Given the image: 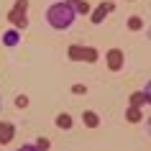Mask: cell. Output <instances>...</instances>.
Returning a JSON list of instances; mask_svg holds the SVG:
<instances>
[{"mask_svg": "<svg viewBox=\"0 0 151 151\" xmlns=\"http://www.w3.org/2000/svg\"><path fill=\"white\" fill-rule=\"evenodd\" d=\"M74 8H72L69 3H64V0H56V3H51L46 8V23L51 26V28H56V31H67V28H72V23H74Z\"/></svg>", "mask_w": 151, "mask_h": 151, "instance_id": "cell-1", "label": "cell"}, {"mask_svg": "<svg viewBox=\"0 0 151 151\" xmlns=\"http://www.w3.org/2000/svg\"><path fill=\"white\" fill-rule=\"evenodd\" d=\"M8 21L18 31H26L28 28V0H16L13 3V8L8 10Z\"/></svg>", "mask_w": 151, "mask_h": 151, "instance_id": "cell-2", "label": "cell"}, {"mask_svg": "<svg viewBox=\"0 0 151 151\" xmlns=\"http://www.w3.org/2000/svg\"><path fill=\"white\" fill-rule=\"evenodd\" d=\"M105 64H108V69L110 72H120L123 69V64H126V51L118 46H113L105 51Z\"/></svg>", "mask_w": 151, "mask_h": 151, "instance_id": "cell-3", "label": "cell"}, {"mask_svg": "<svg viewBox=\"0 0 151 151\" xmlns=\"http://www.w3.org/2000/svg\"><path fill=\"white\" fill-rule=\"evenodd\" d=\"M113 10H115V3H113V0H108V3H100L95 10H90V21H92L95 26H97V23H103L105 16H110Z\"/></svg>", "mask_w": 151, "mask_h": 151, "instance_id": "cell-4", "label": "cell"}, {"mask_svg": "<svg viewBox=\"0 0 151 151\" xmlns=\"http://www.w3.org/2000/svg\"><path fill=\"white\" fill-rule=\"evenodd\" d=\"M13 136H16V126L0 120V143H10V141H13Z\"/></svg>", "mask_w": 151, "mask_h": 151, "instance_id": "cell-5", "label": "cell"}, {"mask_svg": "<svg viewBox=\"0 0 151 151\" xmlns=\"http://www.w3.org/2000/svg\"><path fill=\"white\" fill-rule=\"evenodd\" d=\"M18 41H21V31L18 28H8V31H3V44L5 46H18Z\"/></svg>", "mask_w": 151, "mask_h": 151, "instance_id": "cell-6", "label": "cell"}, {"mask_svg": "<svg viewBox=\"0 0 151 151\" xmlns=\"http://www.w3.org/2000/svg\"><path fill=\"white\" fill-rule=\"evenodd\" d=\"M82 123L87 128H97L100 126V115H97L95 110H82Z\"/></svg>", "mask_w": 151, "mask_h": 151, "instance_id": "cell-7", "label": "cell"}, {"mask_svg": "<svg viewBox=\"0 0 151 151\" xmlns=\"http://www.w3.org/2000/svg\"><path fill=\"white\" fill-rule=\"evenodd\" d=\"M82 54H85V44H69L67 56H69L72 62H82Z\"/></svg>", "mask_w": 151, "mask_h": 151, "instance_id": "cell-8", "label": "cell"}, {"mask_svg": "<svg viewBox=\"0 0 151 151\" xmlns=\"http://www.w3.org/2000/svg\"><path fill=\"white\" fill-rule=\"evenodd\" d=\"M54 126H56V128H62V131H69L74 123H72V115H69V113H59V115L54 118Z\"/></svg>", "mask_w": 151, "mask_h": 151, "instance_id": "cell-9", "label": "cell"}, {"mask_svg": "<svg viewBox=\"0 0 151 151\" xmlns=\"http://www.w3.org/2000/svg\"><path fill=\"white\" fill-rule=\"evenodd\" d=\"M126 120H128V123H141V120H143V110H141V108L128 105V108H126Z\"/></svg>", "mask_w": 151, "mask_h": 151, "instance_id": "cell-10", "label": "cell"}, {"mask_svg": "<svg viewBox=\"0 0 151 151\" xmlns=\"http://www.w3.org/2000/svg\"><path fill=\"white\" fill-rule=\"evenodd\" d=\"M82 62H87V64H95V62H100V51H97L95 46H85V54H82Z\"/></svg>", "mask_w": 151, "mask_h": 151, "instance_id": "cell-11", "label": "cell"}, {"mask_svg": "<svg viewBox=\"0 0 151 151\" xmlns=\"http://www.w3.org/2000/svg\"><path fill=\"white\" fill-rule=\"evenodd\" d=\"M128 103L133 105V108H143V105H149V103H146V95H143L141 90H136V92H131V97H128Z\"/></svg>", "mask_w": 151, "mask_h": 151, "instance_id": "cell-12", "label": "cell"}, {"mask_svg": "<svg viewBox=\"0 0 151 151\" xmlns=\"http://www.w3.org/2000/svg\"><path fill=\"white\" fill-rule=\"evenodd\" d=\"M72 8H74V16H90V10H92L87 0H77Z\"/></svg>", "mask_w": 151, "mask_h": 151, "instance_id": "cell-13", "label": "cell"}, {"mask_svg": "<svg viewBox=\"0 0 151 151\" xmlns=\"http://www.w3.org/2000/svg\"><path fill=\"white\" fill-rule=\"evenodd\" d=\"M126 26L131 28V31H141V28H143V18H141V16H131V18L126 21Z\"/></svg>", "mask_w": 151, "mask_h": 151, "instance_id": "cell-14", "label": "cell"}, {"mask_svg": "<svg viewBox=\"0 0 151 151\" xmlns=\"http://www.w3.org/2000/svg\"><path fill=\"white\" fill-rule=\"evenodd\" d=\"M33 143H36V149H39V151H49V149H51V141H49L46 136H39Z\"/></svg>", "mask_w": 151, "mask_h": 151, "instance_id": "cell-15", "label": "cell"}, {"mask_svg": "<svg viewBox=\"0 0 151 151\" xmlns=\"http://www.w3.org/2000/svg\"><path fill=\"white\" fill-rule=\"evenodd\" d=\"M16 108L18 110H26V108H28V97L26 95H16Z\"/></svg>", "mask_w": 151, "mask_h": 151, "instance_id": "cell-16", "label": "cell"}, {"mask_svg": "<svg viewBox=\"0 0 151 151\" xmlns=\"http://www.w3.org/2000/svg\"><path fill=\"white\" fill-rule=\"evenodd\" d=\"M72 92L74 95H87V85H80L77 82V85H72Z\"/></svg>", "mask_w": 151, "mask_h": 151, "instance_id": "cell-17", "label": "cell"}, {"mask_svg": "<svg viewBox=\"0 0 151 151\" xmlns=\"http://www.w3.org/2000/svg\"><path fill=\"white\" fill-rule=\"evenodd\" d=\"M141 92H143V95H146V103L151 105V80L146 82V85H143V90H141Z\"/></svg>", "mask_w": 151, "mask_h": 151, "instance_id": "cell-18", "label": "cell"}, {"mask_svg": "<svg viewBox=\"0 0 151 151\" xmlns=\"http://www.w3.org/2000/svg\"><path fill=\"white\" fill-rule=\"evenodd\" d=\"M16 151H39V149H36V143H23V146H18Z\"/></svg>", "mask_w": 151, "mask_h": 151, "instance_id": "cell-19", "label": "cell"}, {"mask_svg": "<svg viewBox=\"0 0 151 151\" xmlns=\"http://www.w3.org/2000/svg\"><path fill=\"white\" fill-rule=\"evenodd\" d=\"M146 133L151 136V115H149V118H146Z\"/></svg>", "mask_w": 151, "mask_h": 151, "instance_id": "cell-20", "label": "cell"}, {"mask_svg": "<svg viewBox=\"0 0 151 151\" xmlns=\"http://www.w3.org/2000/svg\"><path fill=\"white\" fill-rule=\"evenodd\" d=\"M64 3H69V5H74V3H77V0H64Z\"/></svg>", "mask_w": 151, "mask_h": 151, "instance_id": "cell-21", "label": "cell"}, {"mask_svg": "<svg viewBox=\"0 0 151 151\" xmlns=\"http://www.w3.org/2000/svg\"><path fill=\"white\" fill-rule=\"evenodd\" d=\"M149 39H151V26H149Z\"/></svg>", "mask_w": 151, "mask_h": 151, "instance_id": "cell-22", "label": "cell"}, {"mask_svg": "<svg viewBox=\"0 0 151 151\" xmlns=\"http://www.w3.org/2000/svg\"><path fill=\"white\" fill-rule=\"evenodd\" d=\"M0 108H3V100H0Z\"/></svg>", "mask_w": 151, "mask_h": 151, "instance_id": "cell-23", "label": "cell"}]
</instances>
